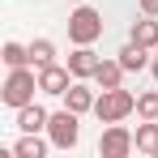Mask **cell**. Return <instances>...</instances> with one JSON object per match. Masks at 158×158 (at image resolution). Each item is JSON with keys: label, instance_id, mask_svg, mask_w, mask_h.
Segmentation results:
<instances>
[{"label": "cell", "instance_id": "cell-10", "mask_svg": "<svg viewBox=\"0 0 158 158\" xmlns=\"http://www.w3.org/2000/svg\"><path fill=\"white\" fill-rule=\"evenodd\" d=\"M47 150H52V137H43V132H22V141L13 145L17 158H47Z\"/></svg>", "mask_w": 158, "mask_h": 158}, {"label": "cell", "instance_id": "cell-8", "mask_svg": "<svg viewBox=\"0 0 158 158\" xmlns=\"http://www.w3.org/2000/svg\"><path fill=\"white\" fill-rule=\"evenodd\" d=\"M98 60H103V56H94L90 43H73V52H69V73H73V77H94Z\"/></svg>", "mask_w": 158, "mask_h": 158}, {"label": "cell", "instance_id": "cell-7", "mask_svg": "<svg viewBox=\"0 0 158 158\" xmlns=\"http://www.w3.org/2000/svg\"><path fill=\"white\" fill-rule=\"evenodd\" d=\"M94 77H77L69 90H64V107H73L77 115H85V111H94V98H98V90L90 85Z\"/></svg>", "mask_w": 158, "mask_h": 158}, {"label": "cell", "instance_id": "cell-16", "mask_svg": "<svg viewBox=\"0 0 158 158\" xmlns=\"http://www.w3.org/2000/svg\"><path fill=\"white\" fill-rule=\"evenodd\" d=\"M30 60H34V69L56 64V43L52 39H34V43H30Z\"/></svg>", "mask_w": 158, "mask_h": 158}, {"label": "cell", "instance_id": "cell-4", "mask_svg": "<svg viewBox=\"0 0 158 158\" xmlns=\"http://www.w3.org/2000/svg\"><path fill=\"white\" fill-rule=\"evenodd\" d=\"M98 34H103V13L90 9V4H77L69 13V39L73 43H94Z\"/></svg>", "mask_w": 158, "mask_h": 158}, {"label": "cell", "instance_id": "cell-12", "mask_svg": "<svg viewBox=\"0 0 158 158\" xmlns=\"http://www.w3.org/2000/svg\"><path fill=\"white\" fill-rule=\"evenodd\" d=\"M115 60H120V64H124V69H128V73H141V69H145V64H150V47H141V43H124V47H120V52H115Z\"/></svg>", "mask_w": 158, "mask_h": 158}, {"label": "cell", "instance_id": "cell-19", "mask_svg": "<svg viewBox=\"0 0 158 158\" xmlns=\"http://www.w3.org/2000/svg\"><path fill=\"white\" fill-rule=\"evenodd\" d=\"M150 73H154V81H158V56H154V60H150Z\"/></svg>", "mask_w": 158, "mask_h": 158}, {"label": "cell", "instance_id": "cell-11", "mask_svg": "<svg viewBox=\"0 0 158 158\" xmlns=\"http://www.w3.org/2000/svg\"><path fill=\"white\" fill-rule=\"evenodd\" d=\"M124 73H128V69H124V64H120V60H98V69H94V85H98V90H111V85H120V81H124Z\"/></svg>", "mask_w": 158, "mask_h": 158}, {"label": "cell", "instance_id": "cell-1", "mask_svg": "<svg viewBox=\"0 0 158 158\" xmlns=\"http://www.w3.org/2000/svg\"><path fill=\"white\" fill-rule=\"evenodd\" d=\"M34 90H39V69L34 64H17V69H9V77L0 85V103L17 111V107L34 103Z\"/></svg>", "mask_w": 158, "mask_h": 158}, {"label": "cell", "instance_id": "cell-18", "mask_svg": "<svg viewBox=\"0 0 158 158\" xmlns=\"http://www.w3.org/2000/svg\"><path fill=\"white\" fill-rule=\"evenodd\" d=\"M141 4V13H150V17H158V0H137Z\"/></svg>", "mask_w": 158, "mask_h": 158}, {"label": "cell", "instance_id": "cell-6", "mask_svg": "<svg viewBox=\"0 0 158 158\" xmlns=\"http://www.w3.org/2000/svg\"><path fill=\"white\" fill-rule=\"evenodd\" d=\"M73 73H69V64H43L39 69V90L43 94H52V98H64V90L73 85Z\"/></svg>", "mask_w": 158, "mask_h": 158}, {"label": "cell", "instance_id": "cell-17", "mask_svg": "<svg viewBox=\"0 0 158 158\" xmlns=\"http://www.w3.org/2000/svg\"><path fill=\"white\" fill-rule=\"evenodd\" d=\"M137 115H141V120H158V90L137 94Z\"/></svg>", "mask_w": 158, "mask_h": 158}, {"label": "cell", "instance_id": "cell-5", "mask_svg": "<svg viewBox=\"0 0 158 158\" xmlns=\"http://www.w3.org/2000/svg\"><path fill=\"white\" fill-rule=\"evenodd\" d=\"M137 150V137H132L124 124H107L103 137H98V154L103 158H128Z\"/></svg>", "mask_w": 158, "mask_h": 158}, {"label": "cell", "instance_id": "cell-2", "mask_svg": "<svg viewBox=\"0 0 158 158\" xmlns=\"http://www.w3.org/2000/svg\"><path fill=\"white\" fill-rule=\"evenodd\" d=\"M132 111H137V94L124 90V85L98 90V98H94V115H98L103 124H120V120H128Z\"/></svg>", "mask_w": 158, "mask_h": 158}, {"label": "cell", "instance_id": "cell-15", "mask_svg": "<svg viewBox=\"0 0 158 158\" xmlns=\"http://www.w3.org/2000/svg\"><path fill=\"white\" fill-rule=\"evenodd\" d=\"M0 60H4L9 69H17V64H34V60H30V43H17V39H9V43L0 47Z\"/></svg>", "mask_w": 158, "mask_h": 158}, {"label": "cell", "instance_id": "cell-13", "mask_svg": "<svg viewBox=\"0 0 158 158\" xmlns=\"http://www.w3.org/2000/svg\"><path fill=\"white\" fill-rule=\"evenodd\" d=\"M128 39H132V43H141V47H150V52H154V47H158V22L150 17V13H145L141 22H132Z\"/></svg>", "mask_w": 158, "mask_h": 158}, {"label": "cell", "instance_id": "cell-14", "mask_svg": "<svg viewBox=\"0 0 158 158\" xmlns=\"http://www.w3.org/2000/svg\"><path fill=\"white\" fill-rule=\"evenodd\" d=\"M137 154H150L158 158V120H145V124H137Z\"/></svg>", "mask_w": 158, "mask_h": 158}, {"label": "cell", "instance_id": "cell-3", "mask_svg": "<svg viewBox=\"0 0 158 158\" xmlns=\"http://www.w3.org/2000/svg\"><path fill=\"white\" fill-rule=\"evenodd\" d=\"M77 120H81V115L73 111V107L52 111V120H47V137H52L56 150H73V145H77V137H81V124H77Z\"/></svg>", "mask_w": 158, "mask_h": 158}, {"label": "cell", "instance_id": "cell-20", "mask_svg": "<svg viewBox=\"0 0 158 158\" xmlns=\"http://www.w3.org/2000/svg\"><path fill=\"white\" fill-rule=\"evenodd\" d=\"M73 4H85V0H73Z\"/></svg>", "mask_w": 158, "mask_h": 158}, {"label": "cell", "instance_id": "cell-9", "mask_svg": "<svg viewBox=\"0 0 158 158\" xmlns=\"http://www.w3.org/2000/svg\"><path fill=\"white\" fill-rule=\"evenodd\" d=\"M47 120H52V111H47L43 103L17 107V128H22V132H47Z\"/></svg>", "mask_w": 158, "mask_h": 158}]
</instances>
